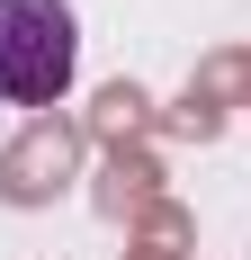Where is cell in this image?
I'll list each match as a JSON object with an SVG mask.
<instances>
[{"label":"cell","mask_w":251,"mask_h":260,"mask_svg":"<svg viewBox=\"0 0 251 260\" xmlns=\"http://www.w3.org/2000/svg\"><path fill=\"white\" fill-rule=\"evenodd\" d=\"M81 72V18L72 0H0V99L54 108Z\"/></svg>","instance_id":"6da1fadb"}]
</instances>
